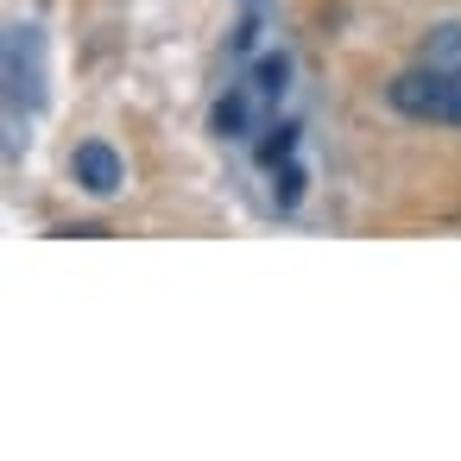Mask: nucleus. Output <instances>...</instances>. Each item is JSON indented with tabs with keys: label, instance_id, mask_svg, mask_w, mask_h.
Listing matches in <instances>:
<instances>
[{
	"label": "nucleus",
	"instance_id": "f257e3e1",
	"mask_svg": "<svg viewBox=\"0 0 461 461\" xmlns=\"http://www.w3.org/2000/svg\"><path fill=\"white\" fill-rule=\"evenodd\" d=\"M385 102H392L404 121H442V127H448V121H455V77L417 64V70H404V77L385 83Z\"/></svg>",
	"mask_w": 461,
	"mask_h": 461
},
{
	"label": "nucleus",
	"instance_id": "f03ea898",
	"mask_svg": "<svg viewBox=\"0 0 461 461\" xmlns=\"http://www.w3.org/2000/svg\"><path fill=\"white\" fill-rule=\"evenodd\" d=\"M70 177H77V190H89V196H114L121 184H127V165H121V152L108 146V140H83L77 152H70Z\"/></svg>",
	"mask_w": 461,
	"mask_h": 461
},
{
	"label": "nucleus",
	"instance_id": "7ed1b4c3",
	"mask_svg": "<svg viewBox=\"0 0 461 461\" xmlns=\"http://www.w3.org/2000/svg\"><path fill=\"white\" fill-rule=\"evenodd\" d=\"M417 64H429V70H448V77H461V20H448V26H436V32L423 39V51H417Z\"/></svg>",
	"mask_w": 461,
	"mask_h": 461
},
{
	"label": "nucleus",
	"instance_id": "20e7f679",
	"mask_svg": "<svg viewBox=\"0 0 461 461\" xmlns=\"http://www.w3.org/2000/svg\"><path fill=\"white\" fill-rule=\"evenodd\" d=\"M247 114H253V108H247V89H228V95L215 102V114H209V121H215V133H221V140H240V133H247Z\"/></svg>",
	"mask_w": 461,
	"mask_h": 461
},
{
	"label": "nucleus",
	"instance_id": "39448f33",
	"mask_svg": "<svg viewBox=\"0 0 461 461\" xmlns=\"http://www.w3.org/2000/svg\"><path fill=\"white\" fill-rule=\"evenodd\" d=\"M291 152H297V127H285V121H278V127H266V140H259V165H266V171H278Z\"/></svg>",
	"mask_w": 461,
	"mask_h": 461
},
{
	"label": "nucleus",
	"instance_id": "423d86ee",
	"mask_svg": "<svg viewBox=\"0 0 461 461\" xmlns=\"http://www.w3.org/2000/svg\"><path fill=\"white\" fill-rule=\"evenodd\" d=\"M285 77H291V58H285V51H272V58H259V70H253V89L278 102V95H285Z\"/></svg>",
	"mask_w": 461,
	"mask_h": 461
},
{
	"label": "nucleus",
	"instance_id": "0eeeda50",
	"mask_svg": "<svg viewBox=\"0 0 461 461\" xmlns=\"http://www.w3.org/2000/svg\"><path fill=\"white\" fill-rule=\"evenodd\" d=\"M297 196H303V171L285 158V165L272 171V203H278V209H297Z\"/></svg>",
	"mask_w": 461,
	"mask_h": 461
},
{
	"label": "nucleus",
	"instance_id": "6e6552de",
	"mask_svg": "<svg viewBox=\"0 0 461 461\" xmlns=\"http://www.w3.org/2000/svg\"><path fill=\"white\" fill-rule=\"evenodd\" d=\"M253 39H259V20H240V26H234V39H228V45H234V51H253Z\"/></svg>",
	"mask_w": 461,
	"mask_h": 461
},
{
	"label": "nucleus",
	"instance_id": "1a4fd4ad",
	"mask_svg": "<svg viewBox=\"0 0 461 461\" xmlns=\"http://www.w3.org/2000/svg\"><path fill=\"white\" fill-rule=\"evenodd\" d=\"M448 127H461V77H455V121Z\"/></svg>",
	"mask_w": 461,
	"mask_h": 461
}]
</instances>
